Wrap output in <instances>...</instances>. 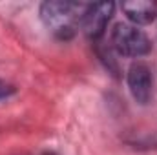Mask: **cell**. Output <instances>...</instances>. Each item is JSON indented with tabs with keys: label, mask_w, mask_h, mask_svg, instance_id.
I'll use <instances>...</instances> for the list:
<instances>
[{
	"label": "cell",
	"mask_w": 157,
	"mask_h": 155,
	"mask_svg": "<svg viewBox=\"0 0 157 155\" xmlns=\"http://www.w3.org/2000/svg\"><path fill=\"white\" fill-rule=\"evenodd\" d=\"M88 4L49 0L40 6V18L46 28L60 40H70L80 26Z\"/></svg>",
	"instance_id": "cell-1"
},
{
	"label": "cell",
	"mask_w": 157,
	"mask_h": 155,
	"mask_svg": "<svg viewBox=\"0 0 157 155\" xmlns=\"http://www.w3.org/2000/svg\"><path fill=\"white\" fill-rule=\"evenodd\" d=\"M110 44L119 55L124 57H144L152 51V42L135 26L130 24H115L110 35Z\"/></svg>",
	"instance_id": "cell-2"
},
{
	"label": "cell",
	"mask_w": 157,
	"mask_h": 155,
	"mask_svg": "<svg viewBox=\"0 0 157 155\" xmlns=\"http://www.w3.org/2000/svg\"><path fill=\"white\" fill-rule=\"evenodd\" d=\"M115 4L113 2H101V4H88L86 11L80 20V28L86 33V37L93 42L101 40L106 31V26L113 15Z\"/></svg>",
	"instance_id": "cell-3"
},
{
	"label": "cell",
	"mask_w": 157,
	"mask_h": 155,
	"mask_svg": "<svg viewBox=\"0 0 157 155\" xmlns=\"http://www.w3.org/2000/svg\"><path fill=\"white\" fill-rule=\"evenodd\" d=\"M128 88L139 104H148L154 91V75L144 62H135L128 70Z\"/></svg>",
	"instance_id": "cell-4"
},
{
	"label": "cell",
	"mask_w": 157,
	"mask_h": 155,
	"mask_svg": "<svg viewBox=\"0 0 157 155\" xmlns=\"http://www.w3.org/2000/svg\"><path fill=\"white\" fill-rule=\"evenodd\" d=\"M121 9L124 15L133 22V24H150L157 17V4L150 0H132V2H122Z\"/></svg>",
	"instance_id": "cell-5"
},
{
	"label": "cell",
	"mask_w": 157,
	"mask_h": 155,
	"mask_svg": "<svg viewBox=\"0 0 157 155\" xmlns=\"http://www.w3.org/2000/svg\"><path fill=\"white\" fill-rule=\"evenodd\" d=\"M13 93H15V88H13L11 84H7L6 80L0 78V100H2V99H7V97L13 95Z\"/></svg>",
	"instance_id": "cell-6"
},
{
	"label": "cell",
	"mask_w": 157,
	"mask_h": 155,
	"mask_svg": "<svg viewBox=\"0 0 157 155\" xmlns=\"http://www.w3.org/2000/svg\"><path fill=\"white\" fill-rule=\"evenodd\" d=\"M39 155H55V153H48V152H44V153H39Z\"/></svg>",
	"instance_id": "cell-7"
}]
</instances>
